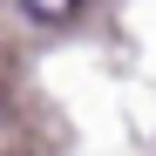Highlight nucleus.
<instances>
[{"instance_id":"obj_1","label":"nucleus","mask_w":156,"mask_h":156,"mask_svg":"<svg viewBox=\"0 0 156 156\" xmlns=\"http://www.w3.org/2000/svg\"><path fill=\"white\" fill-rule=\"evenodd\" d=\"M75 7H82V0H20V14H27V20H41V27H61Z\"/></svg>"}]
</instances>
